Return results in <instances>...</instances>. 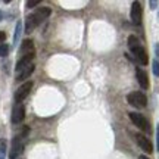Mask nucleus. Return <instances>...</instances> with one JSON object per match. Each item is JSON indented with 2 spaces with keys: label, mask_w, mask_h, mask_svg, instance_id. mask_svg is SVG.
Listing matches in <instances>:
<instances>
[{
  "label": "nucleus",
  "mask_w": 159,
  "mask_h": 159,
  "mask_svg": "<svg viewBox=\"0 0 159 159\" xmlns=\"http://www.w3.org/2000/svg\"><path fill=\"white\" fill-rule=\"evenodd\" d=\"M50 13H52L50 7L49 6H43V7H39L33 15H28L27 19H25V33H28V34L33 33V30L37 28L44 19L50 16Z\"/></svg>",
  "instance_id": "1"
},
{
  "label": "nucleus",
  "mask_w": 159,
  "mask_h": 159,
  "mask_svg": "<svg viewBox=\"0 0 159 159\" xmlns=\"http://www.w3.org/2000/svg\"><path fill=\"white\" fill-rule=\"evenodd\" d=\"M127 102L130 103L131 106H134V108L142 109L148 105V97L142 91H133V93H130L127 96Z\"/></svg>",
  "instance_id": "2"
},
{
  "label": "nucleus",
  "mask_w": 159,
  "mask_h": 159,
  "mask_svg": "<svg viewBox=\"0 0 159 159\" xmlns=\"http://www.w3.org/2000/svg\"><path fill=\"white\" fill-rule=\"evenodd\" d=\"M128 116H130L131 122L136 125L137 128H140V130L144 131V133H150V125H149V121L144 118L142 114H137V112H130V114H128Z\"/></svg>",
  "instance_id": "3"
},
{
  "label": "nucleus",
  "mask_w": 159,
  "mask_h": 159,
  "mask_svg": "<svg viewBox=\"0 0 159 159\" xmlns=\"http://www.w3.org/2000/svg\"><path fill=\"white\" fill-rule=\"evenodd\" d=\"M19 55L21 57H33L35 56V49H34V41L33 40H24L21 43V47H19Z\"/></svg>",
  "instance_id": "4"
},
{
  "label": "nucleus",
  "mask_w": 159,
  "mask_h": 159,
  "mask_svg": "<svg viewBox=\"0 0 159 159\" xmlns=\"http://www.w3.org/2000/svg\"><path fill=\"white\" fill-rule=\"evenodd\" d=\"M33 85H34V83H33V81H27L25 84L21 85V87L15 91V102H16V103L22 102L24 99L30 94V91L33 90Z\"/></svg>",
  "instance_id": "5"
},
{
  "label": "nucleus",
  "mask_w": 159,
  "mask_h": 159,
  "mask_svg": "<svg viewBox=\"0 0 159 159\" xmlns=\"http://www.w3.org/2000/svg\"><path fill=\"white\" fill-rule=\"evenodd\" d=\"M142 18H143V9L140 2H133L131 5V21L134 25H140L142 24Z\"/></svg>",
  "instance_id": "6"
},
{
  "label": "nucleus",
  "mask_w": 159,
  "mask_h": 159,
  "mask_svg": "<svg viewBox=\"0 0 159 159\" xmlns=\"http://www.w3.org/2000/svg\"><path fill=\"white\" fill-rule=\"evenodd\" d=\"M12 122L13 124H21L25 118V106L22 103H16L13 109H12Z\"/></svg>",
  "instance_id": "7"
},
{
  "label": "nucleus",
  "mask_w": 159,
  "mask_h": 159,
  "mask_svg": "<svg viewBox=\"0 0 159 159\" xmlns=\"http://www.w3.org/2000/svg\"><path fill=\"white\" fill-rule=\"evenodd\" d=\"M24 150V144L21 143V137H15L13 142H12V148L9 150V159H16L19 155L22 153Z\"/></svg>",
  "instance_id": "8"
},
{
  "label": "nucleus",
  "mask_w": 159,
  "mask_h": 159,
  "mask_svg": "<svg viewBox=\"0 0 159 159\" xmlns=\"http://www.w3.org/2000/svg\"><path fill=\"white\" fill-rule=\"evenodd\" d=\"M136 142L140 146V149H143L146 153H152L153 152V146H152L150 140H149L148 137H144L143 134H136Z\"/></svg>",
  "instance_id": "9"
},
{
  "label": "nucleus",
  "mask_w": 159,
  "mask_h": 159,
  "mask_svg": "<svg viewBox=\"0 0 159 159\" xmlns=\"http://www.w3.org/2000/svg\"><path fill=\"white\" fill-rule=\"evenodd\" d=\"M131 53L134 55V57H136L142 65H148V62H149L148 53H146V50L143 49L142 46H137V47H134V49H131Z\"/></svg>",
  "instance_id": "10"
},
{
  "label": "nucleus",
  "mask_w": 159,
  "mask_h": 159,
  "mask_svg": "<svg viewBox=\"0 0 159 159\" xmlns=\"http://www.w3.org/2000/svg\"><path fill=\"white\" fill-rule=\"evenodd\" d=\"M136 77H137V81H139L140 87H142L143 90H148L149 89V78H148L146 71H143L142 68H137L136 69Z\"/></svg>",
  "instance_id": "11"
},
{
  "label": "nucleus",
  "mask_w": 159,
  "mask_h": 159,
  "mask_svg": "<svg viewBox=\"0 0 159 159\" xmlns=\"http://www.w3.org/2000/svg\"><path fill=\"white\" fill-rule=\"evenodd\" d=\"M34 69H35V66H34V63H31V65H28V66H25V68H22L19 72H16V80L18 81H22V80H25V78H28L30 75L34 72Z\"/></svg>",
  "instance_id": "12"
},
{
  "label": "nucleus",
  "mask_w": 159,
  "mask_h": 159,
  "mask_svg": "<svg viewBox=\"0 0 159 159\" xmlns=\"http://www.w3.org/2000/svg\"><path fill=\"white\" fill-rule=\"evenodd\" d=\"M137 46H140L139 39H137L136 35H130V37H128V47H130V50L134 49V47H137Z\"/></svg>",
  "instance_id": "13"
},
{
  "label": "nucleus",
  "mask_w": 159,
  "mask_h": 159,
  "mask_svg": "<svg viewBox=\"0 0 159 159\" xmlns=\"http://www.w3.org/2000/svg\"><path fill=\"white\" fill-rule=\"evenodd\" d=\"M21 31H22V24L19 21V22H16V28H15V37H13V41H15V43H18L19 35H21Z\"/></svg>",
  "instance_id": "14"
},
{
  "label": "nucleus",
  "mask_w": 159,
  "mask_h": 159,
  "mask_svg": "<svg viewBox=\"0 0 159 159\" xmlns=\"http://www.w3.org/2000/svg\"><path fill=\"white\" fill-rule=\"evenodd\" d=\"M7 53H9V46L6 44V43L0 44V57L7 56Z\"/></svg>",
  "instance_id": "15"
},
{
  "label": "nucleus",
  "mask_w": 159,
  "mask_h": 159,
  "mask_svg": "<svg viewBox=\"0 0 159 159\" xmlns=\"http://www.w3.org/2000/svg\"><path fill=\"white\" fill-rule=\"evenodd\" d=\"M152 69H153V74L156 75V77H159V62L158 61H153V63H152Z\"/></svg>",
  "instance_id": "16"
},
{
  "label": "nucleus",
  "mask_w": 159,
  "mask_h": 159,
  "mask_svg": "<svg viewBox=\"0 0 159 159\" xmlns=\"http://www.w3.org/2000/svg\"><path fill=\"white\" fill-rule=\"evenodd\" d=\"M40 3V0H28L27 2V7H34V6H37Z\"/></svg>",
  "instance_id": "17"
},
{
  "label": "nucleus",
  "mask_w": 159,
  "mask_h": 159,
  "mask_svg": "<svg viewBox=\"0 0 159 159\" xmlns=\"http://www.w3.org/2000/svg\"><path fill=\"white\" fill-rule=\"evenodd\" d=\"M156 150L159 152V125L156 127Z\"/></svg>",
  "instance_id": "18"
},
{
  "label": "nucleus",
  "mask_w": 159,
  "mask_h": 159,
  "mask_svg": "<svg viewBox=\"0 0 159 159\" xmlns=\"http://www.w3.org/2000/svg\"><path fill=\"white\" fill-rule=\"evenodd\" d=\"M0 152H2V153L6 152V142L5 140H2V143H0Z\"/></svg>",
  "instance_id": "19"
},
{
  "label": "nucleus",
  "mask_w": 159,
  "mask_h": 159,
  "mask_svg": "<svg viewBox=\"0 0 159 159\" xmlns=\"http://www.w3.org/2000/svg\"><path fill=\"white\" fill-rule=\"evenodd\" d=\"M5 40H6V34L3 33V31H0V44H3Z\"/></svg>",
  "instance_id": "20"
},
{
  "label": "nucleus",
  "mask_w": 159,
  "mask_h": 159,
  "mask_svg": "<svg viewBox=\"0 0 159 159\" xmlns=\"http://www.w3.org/2000/svg\"><path fill=\"white\" fill-rule=\"evenodd\" d=\"M149 5L152 6V9H155V7L158 6V2H149Z\"/></svg>",
  "instance_id": "21"
},
{
  "label": "nucleus",
  "mask_w": 159,
  "mask_h": 159,
  "mask_svg": "<svg viewBox=\"0 0 159 159\" xmlns=\"http://www.w3.org/2000/svg\"><path fill=\"white\" fill-rule=\"evenodd\" d=\"M139 159H149L148 156H144V155H142V156H139Z\"/></svg>",
  "instance_id": "22"
},
{
  "label": "nucleus",
  "mask_w": 159,
  "mask_h": 159,
  "mask_svg": "<svg viewBox=\"0 0 159 159\" xmlns=\"http://www.w3.org/2000/svg\"><path fill=\"white\" fill-rule=\"evenodd\" d=\"M2 19H3V12L0 11V21H2Z\"/></svg>",
  "instance_id": "23"
},
{
  "label": "nucleus",
  "mask_w": 159,
  "mask_h": 159,
  "mask_svg": "<svg viewBox=\"0 0 159 159\" xmlns=\"http://www.w3.org/2000/svg\"><path fill=\"white\" fill-rule=\"evenodd\" d=\"M156 53H158V56H159V44L156 46Z\"/></svg>",
  "instance_id": "24"
},
{
  "label": "nucleus",
  "mask_w": 159,
  "mask_h": 159,
  "mask_svg": "<svg viewBox=\"0 0 159 159\" xmlns=\"http://www.w3.org/2000/svg\"><path fill=\"white\" fill-rule=\"evenodd\" d=\"M0 159H3V158H0Z\"/></svg>",
  "instance_id": "25"
}]
</instances>
